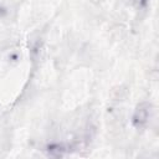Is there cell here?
Instances as JSON below:
<instances>
[{
    "label": "cell",
    "mask_w": 159,
    "mask_h": 159,
    "mask_svg": "<svg viewBox=\"0 0 159 159\" xmlns=\"http://www.w3.org/2000/svg\"><path fill=\"white\" fill-rule=\"evenodd\" d=\"M152 112H153V109H152L150 103L144 102V103L138 104V107H137V109L133 114V124L137 128L145 127L149 123L150 118H152Z\"/></svg>",
    "instance_id": "obj_1"
}]
</instances>
